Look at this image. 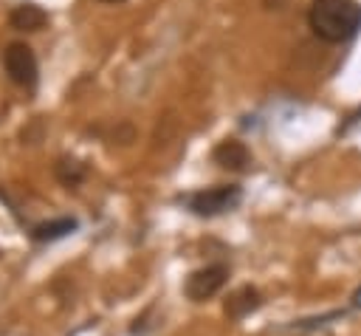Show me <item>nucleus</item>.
I'll return each mask as SVG.
<instances>
[{
	"label": "nucleus",
	"mask_w": 361,
	"mask_h": 336,
	"mask_svg": "<svg viewBox=\"0 0 361 336\" xmlns=\"http://www.w3.org/2000/svg\"><path fill=\"white\" fill-rule=\"evenodd\" d=\"M310 31L330 45L353 40L361 28V6L355 0H313L307 8Z\"/></svg>",
	"instance_id": "obj_1"
},
{
	"label": "nucleus",
	"mask_w": 361,
	"mask_h": 336,
	"mask_svg": "<svg viewBox=\"0 0 361 336\" xmlns=\"http://www.w3.org/2000/svg\"><path fill=\"white\" fill-rule=\"evenodd\" d=\"M243 200V189L237 184H220L209 189H197L186 198V209L197 217H217L223 212L237 209Z\"/></svg>",
	"instance_id": "obj_2"
},
{
	"label": "nucleus",
	"mask_w": 361,
	"mask_h": 336,
	"mask_svg": "<svg viewBox=\"0 0 361 336\" xmlns=\"http://www.w3.org/2000/svg\"><path fill=\"white\" fill-rule=\"evenodd\" d=\"M3 68L8 79L25 90L37 88V56L25 42H8L3 51Z\"/></svg>",
	"instance_id": "obj_3"
},
{
	"label": "nucleus",
	"mask_w": 361,
	"mask_h": 336,
	"mask_svg": "<svg viewBox=\"0 0 361 336\" xmlns=\"http://www.w3.org/2000/svg\"><path fill=\"white\" fill-rule=\"evenodd\" d=\"M226 280H228V268L223 263H209V265H203V268H197L186 277L183 294L192 302H206V299H212L214 294L223 291Z\"/></svg>",
	"instance_id": "obj_4"
},
{
	"label": "nucleus",
	"mask_w": 361,
	"mask_h": 336,
	"mask_svg": "<svg viewBox=\"0 0 361 336\" xmlns=\"http://www.w3.org/2000/svg\"><path fill=\"white\" fill-rule=\"evenodd\" d=\"M212 161L220 167V169H228V172H245L248 164H251V150L237 141V138H223L214 150H212Z\"/></svg>",
	"instance_id": "obj_5"
},
{
	"label": "nucleus",
	"mask_w": 361,
	"mask_h": 336,
	"mask_svg": "<svg viewBox=\"0 0 361 336\" xmlns=\"http://www.w3.org/2000/svg\"><path fill=\"white\" fill-rule=\"evenodd\" d=\"M259 305H262V294H259L254 285H240V288H234V291L226 296L223 313L237 322V319H245L248 313H254Z\"/></svg>",
	"instance_id": "obj_6"
},
{
	"label": "nucleus",
	"mask_w": 361,
	"mask_h": 336,
	"mask_svg": "<svg viewBox=\"0 0 361 336\" xmlns=\"http://www.w3.org/2000/svg\"><path fill=\"white\" fill-rule=\"evenodd\" d=\"M45 23H48V11L37 3H20L8 14V25L14 31H39L45 28Z\"/></svg>",
	"instance_id": "obj_7"
},
{
	"label": "nucleus",
	"mask_w": 361,
	"mask_h": 336,
	"mask_svg": "<svg viewBox=\"0 0 361 336\" xmlns=\"http://www.w3.org/2000/svg\"><path fill=\"white\" fill-rule=\"evenodd\" d=\"M79 229V220L76 217H56V220H45V223H37L31 229V237L37 243H54V240H62L68 237L71 232Z\"/></svg>",
	"instance_id": "obj_8"
},
{
	"label": "nucleus",
	"mask_w": 361,
	"mask_h": 336,
	"mask_svg": "<svg viewBox=\"0 0 361 336\" xmlns=\"http://www.w3.org/2000/svg\"><path fill=\"white\" fill-rule=\"evenodd\" d=\"M56 178L71 189V186H79L82 184V178H85V167L79 164V161H73V158H59V164H56Z\"/></svg>",
	"instance_id": "obj_9"
},
{
	"label": "nucleus",
	"mask_w": 361,
	"mask_h": 336,
	"mask_svg": "<svg viewBox=\"0 0 361 336\" xmlns=\"http://www.w3.org/2000/svg\"><path fill=\"white\" fill-rule=\"evenodd\" d=\"M350 308H355V311H361V285L353 291V296H350Z\"/></svg>",
	"instance_id": "obj_10"
},
{
	"label": "nucleus",
	"mask_w": 361,
	"mask_h": 336,
	"mask_svg": "<svg viewBox=\"0 0 361 336\" xmlns=\"http://www.w3.org/2000/svg\"><path fill=\"white\" fill-rule=\"evenodd\" d=\"M99 3H124V0H99Z\"/></svg>",
	"instance_id": "obj_11"
}]
</instances>
